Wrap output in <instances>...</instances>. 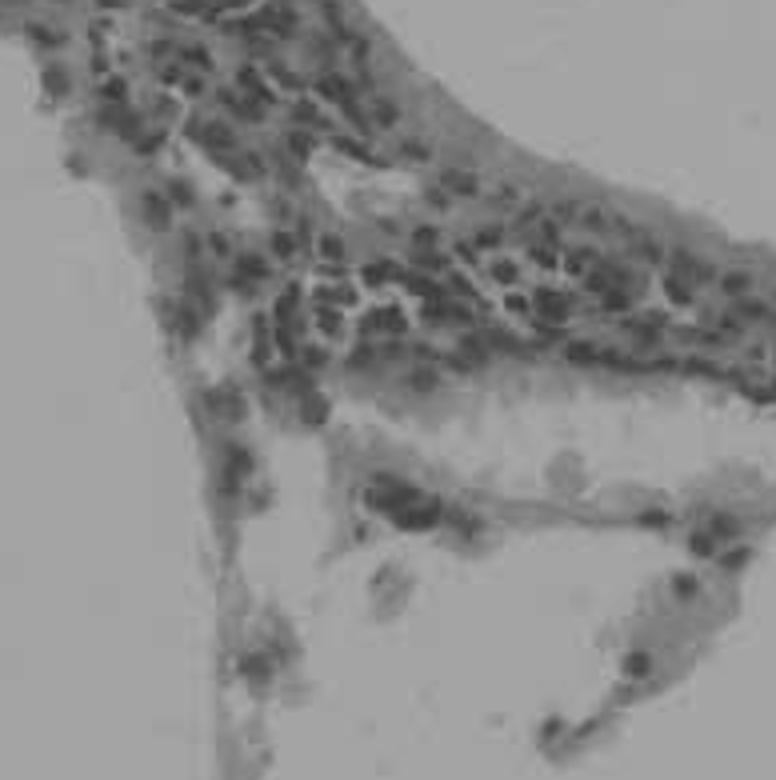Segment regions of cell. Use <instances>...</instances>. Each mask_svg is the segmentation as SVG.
<instances>
[{
    "label": "cell",
    "mask_w": 776,
    "mask_h": 780,
    "mask_svg": "<svg viewBox=\"0 0 776 780\" xmlns=\"http://www.w3.org/2000/svg\"><path fill=\"white\" fill-rule=\"evenodd\" d=\"M736 317L749 324V321H764L768 317V304L764 300H756V297H740L736 300Z\"/></svg>",
    "instance_id": "obj_16"
},
{
    "label": "cell",
    "mask_w": 776,
    "mask_h": 780,
    "mask_svg": "<svg viewBox=\"0 0 776 780\" xmlns=\"http://www.w3.org/2000/svg\"><path fill=\"white\" fill-rule=\"evenodd\" d=\"M168 205H172V200H161V196H144V212H148V220H152V225H165V220H168Z\"/></svg>",
    "instance_id": "obj_21"
},
{
    "label": "cell",
    "mask_w": 776,
    "mask_h": 780,
    "mask_svg": "<svg viewBox=\"0 0 776 780\" xmlns=\"http://www.w3.org/2000/svg\"><path fill=\"white\" fill-rule=\"evenodd\" d=\"M749 556H753V549H744V544H736V549H729V556H716V564L725 569V573H736L740 564H749Z\"/></svg>",
    "instance_id": "obj_19"
},
{
    "label": "cell",
    "mask_w": 776,
    "mask_h": 780,
    "mask_svg": "<svg viewBox=\"0 0 776 780\" xmlns=\"http://www.w3.org/2000/svg\"><path fill=\"white\" fill-rule=\"evenodd\" d=\"M773 308H776V288H773Z\"/></svg>",
    "instance_id": "obj_38"
},
{
    "label": "cell",
    "mask_w": 776,
    "mask_h": 780,
    "mask_svg": "<svg viewBox=\"0 0 776 780\" xmlns=\"http://www.w3.org/2000/svg\"><path fill=\"white\" fill-rule=\"evenodd\" d=\"M493 196H496V205H517V196H520V192H517V184H500V188H496Z\"/></svg>",
    "instance_id": "obj_29"
},
{
    "label": "cell",
    "mask_w": 776,
    "mask_h": 780,
    "mask_svg": "<svg viewBox=\"0 0 776 780\" xmlns=\"http://www.w3.org/2000/svg\"><path fill=\"white\" fill-rule=\"evenodd\" d=\"M408 385H412L416 392H432V389H436V376H432V372H416Z\"/></svg>",
    "instance_id": "obj_31"
},
{
    "label": "cell",
    "mask_w": 776,
    "mask_h": 780,
    "mask_svg": "<svg viewBox=\"0 0 776 780\" xmlns=\"http://www.w3.org/2000/svg\"><path fill=\"white\" fill-rule=\"evenodd\" d=\"M500 240H504V229H500V225H484V229H476V236H472L476 253H489V249H496Z\"/></svg>",
    "instance_id": "obj_17"
},
{
    "label": "cell",
    "mask_w": 776,
    "mask_h": 780,
    "mask_svg": "<svg viewBox=\"0 0 776 780\" xmlns=\"http://www.w3.org/2000/svg\"><path fill=\"white\" fill-rule=\"evenodd\" d=\"M305 365L308 368H320V365H325V352H320V348H308V352H305Z\"/></svg>",
    "instance_id": "obj_35"
},
{
    "label": "cell",
    "mask_w": 776,
    "mask_h": 780,
    "mask_svg": "<svg viewBox=\"0 0 776 780\" xmlns=\"http://www.w3.org/2000/svg\"><path fill=\"white\" fill-rule=\"evenodd\" d=\"M552 216L572 220V216H580V208H576V200H556V205H552Z\"/></svg>",
    "instance_id": "obj_27"
},
{
    "label": "cell",
    "mask_w": 776,
    "mask_h": 780,
    "mask_svg": "<svg viewBox=\"0 0 776 780\" xmlns=\"http://www.w3.org/2000/svg\"><path fill=\"white\" fill-rule=\"evenodd\" d=\"M677 597H696V576H677Z\"/></svg>",
    "instance_id": "obj_33"
},
{
    "label": "cell",
    "mask_w": 776,
    "mask_h": 780,
    "mask_svg": "<svg viewBox=\"0 0 776 780\" xmlns=\"http://www.w3.org/2000/svg\"><path fill=\"white\" fill-rule=\"evenodd\" d=\"M288 148L296 152V157H305L308 148H312V140H308V133L301 128V133H288Z\"/></svg>",
    "instance_id": "obj_26"
},
{
    "label": "cell",
    "mask_w": 776,
    "mask_h": 780,
    "mask_svg": "<svg viewBox=\"0 0 776 780\" xmlns=\"http://www.w3.org/2000/svg\"><path fill=\"white\" fill-rule=\"evenodd\" d=\"M660 292L668 297V304H692V300H696V284L681 273H668L660 280Z\"/></svg>",
    "instance_id": "obj_8"
},
{
    "label": "cell",
    "mask_w": 776,
    "mask_h": 780,
    "mask_svg": "<svg viewBox=\"0 0 776 780\" xmlns=\"http://www.w3.org/2000/svg\"><path fill=\"white\" fill-rule=\"evenodd\" d=\"M764 392H773V396H776V380H773V385H768V389H764Z\"/></svg>",
    "instance_id": "obj_37"
},
{
    "label": "cell",
    "mask_w": 776,
    "mask_h": 780,
    "mask_svg": "<svg viewBox=\"0 0 776 780\" xmlns=\"http://www.w3.org/2000/svg\"><path fill=\"white\" fill-rule=\"evenodd\" d=\"M209 244H212V253H228V240H224V236H216V232L209 236Z\"/></svg>",
    "instance_id": "obj_36"
},
{
    "label": "cell",
    "mask_w": 776,
    "mask_h": 780,
    "mask_svg": "<svg viewBox=\"0 0 776 780\" xmlns=\"http://www.w3.org/2000/svg\"><path fill=\"white\" fill-rule=\"evenodd\" d=\"M192 137L200 140L204 148H209L216 161H228L233 157V148H236V137L220 124V120H204V124H192Z\"/></svg>",
    "instance_id": "obj_1"
},
{
    "label": "cell",
    "mask_w": 776,
    "mask_h": 780,
    "mask_svg": "<svg viewBox=\"0 0 776 780\" xmlns=\"http://www.w3.org/2000/svg\"><path fill=\"white\" fill-rule=\"evenodd\" d=\"M648 665H652V661H648L644 652H636V656H628V672H633V676H640V672H648Z\"/></svg>",
    "instance_id": "obj_34"
},
{
    "label": "cell",
    "mask_w": 776,
    "mask_h": 780,
    "mask_svg": "<svg viewBox=\"0 0 776 780\" xmlns=\"http://www.w3.org/2000/svg\"><path fill=\"white\" fill-rule=\"evenodd\" d=\"M620 328L633 336L636 345H660V336H664L668 321H664L660 312H640V317H624V321H620Z\"/></svg>",
    "instance_id": "obj_3"
},
{
    "label": "cell",
    "mask_w": 776,
    "mask_h": 780,
    "mask_svg": "<svg viewBox=\"0 0 776 780\" xmlns=\"http://www.w3.org/2000/svg\"><path fill=\"white\" fill-rule=\"evenodd\" d=\"M392 520L400 528H432V525H440V505L436 501H416V505L400 508Z\"/></svg>",
    "instance_id": "obj_5"
},
{
    "label": "cell",
    "mask_w": 776,
    "mask_h": 780,
    "mask_svg": "<svg viewBox=\"0 0 776 780\" xmlns=\"http://www.w3.org/2000/svg\"><path fill=\"white\" fill-rule=\"evenodd\" d=\"M633 253L640 256V260H648V264H660V260H668L664 244H660V240H652V236H644V232H640V236L633 240Z\"/></svg>",
    "instance_id": "obj_14"
},
{
    "label": "cell",
    "mask_w": 776,
    "mask_h": 780,
    "mask_svg": "<svg viewBox=\"0 0 776 780\" xmlns=\"http://www.w3.org/2000/svg\"><path fill=\"white\" fill-rule=\"evenodd\" d=\"M360 280H364V284H373V288H384V284H397V280H404V268H400V264H392V260H373V264H364Z\"/></svg>",
    "instance_id": "obj_7"
},
{
    "label": "cell",
    "mask_w": 776,
    "mask_h": 780,
    "mask_svg": "<svg viewBox=\"0 0 776 780\" xmlns=\"http://www.w3.org/2000/svg\"><path fill=\"white\" fill-rule=\"evenodd\" d=\"M565 360L572 368H592L600 365V348L588 345V341H565Z\"/></svg>",
    "instance_id": "obj_11"
},
{
    "label": "cell",
    "mask_w": 776,
    "mask_h": 780,
    "mask_svg": "<svg viewBox=\"0 0 776 780\" xmlns=\"http://www.w3.org/2000/svg\"><path fill=\"white\" fill-rule=\"evenodd\" d=\"M716 284H720V292H725V297L740 300V297H749V292H753V273H749V268H732V273H720V276H716Z\"/></svg>",
    "instance_id": "obj_9"
},
{
    "label": "cell",
    "mask_w": 776,
    "mask_h": 780,
    "mask_svg": "<svg viewBox=\"0 0 776 780\" xmlns=\"http://www.w3.org/2000/svg\"><path fill=\"white\" fill-rule=\"evenodd\" d=\"M349 365H353V368H368V365H377V348H373V345H360V348H353Z\"/></svg>",
    "instance_id": "obj_24"
},
{
    "label": "cell",
    "mask_w": 776,
    "mask_h": 780,
    "mask_svg": "<svg viewBox=\"0 0 776 780\" xmlns=\"http://www.w3.org/2000/svg\"><path fill=\"white\" fill-rule=\"evenodd\" d=\"M493 276H496V280H517V276H520V268L513 264V260H500V264L493 268Z\"/></svg>",
    "instance_id": "obj_32"
},
{
    "label": "cell",
    "mask_w": 776,
    "mask_h": 780,
    "mask_svg": "<svg viewBox=\"0 0 776 780\" xmlns=\"http://www.w3.org/2000/svg\"><path fill=\"white\" fill-rule=\"evenodd\" d=\"M292 116H296V120H305V124H325V116H320V108H316L312 100H301V104L292 108Z\"/></svg>",
    "instance_id": "obj_22"
},
{
    "label": "cell",
    "mask_w": 776,
    "mask_h": 780,
    "mask_svg": "<svg viewBox=\"0 0 776 780\" xmlns=\"http://www.w3.org/2000/svg\"><path fill=\"white\" fill-rule=\"evenodd\" d=\"M168 196H172V205H180V208H192V184H185V181L168 184Z\"/></svg>",
    "instance_id": "obj_23"
},
{
    "label": "cell",
    "mask_w": 776,
    "mask_h": 780,
    "mask_svg": "<svg viewBox=\"0 0 776 780\" xmlns=\"http://www.w3.org/2000/svg\"><path fill=\"white\" fill-rule=\"evenodd\" d=\"M688 549L696 552V556H720V552H716V549H720V540H716L708 528H696V532L688 536Z\"/></svg>",
    "instance_id": "obj_15"
},
{
    "label": "cell",
    "mask_w": 776,
    "mask_h": 780,
    "mask_svg": "<svg viewBox=\"0 0 776 780\" xmlns=\"http://www.w3.org/2000/svg\"><path fill=\"white\" fill-rule=\"evenodd\" d=\"M412 244H416V249H432V244H436V229H432V225L412 229Z\"/></svg>",
    "instance_id": "obj_25"
},
{
    "label": "cell",
    "mask_w": 776,
    "mask_h": 780,
    "mask_svg": "<svg viewBox=\"0 0 776 780\" xmlns=\"http://www.w3.org/2000/svg\"><path fill=\"white\" fill-rule=\"evenodd\" d=\"M440 184H445L452 196H476V192H480V184H476V176H472L469 168H445Z\"/></svg>",
    "instance_id": "obj_10"
},
{
    "label": "cell",
    "mask_w": 776,
    "mask_h": 780,
    "mask_svg": "<svg viewBox=\"0 0 776 780\" xmlns=\"http://www.w3.org/2000/svg\"><path fill=\"white\" fill-rule=\"evenodd\" d=\"M368 113H373V120H377L380 128H392L400 120V108L397 100H388V96H373V104H368Z\"/></svg>",
    "instance_id": "obj_13"
},
{
    "label": "cell",
    "mask_w": 776,
    "mask_h": 780,
    "mask_svg": "<svg viewBox=\"0 0 776 780\" xmlns=\"http://www.w3.org/2000/svg\"><path fill=\"white\" fill-rule=\"evenodd\" d=\"M565 264L572 268V273H580V276H588L596 264H604V256L596 253V249H588V244H580V249H568V256H565Z\"/></svg>",
    "instance_id": "obj_12"
},
{
    "label": "cell",
    "mask_w": 776,
    "mask_h": 780,
    "mask_svg": "<svg viewBox=\"0 0 776 780\" xmlns=\"http://www.w3.org/2000/svg\"><path fill=\"white\" fill-rule=\"evenodd\" d=\"M736 528H740V525H736V520H732L729 512H716V516H712V520H708V532H712V536H716V540H720V536H736Z\"/></svg>",
    "instance_id": "obj_20"
},
{
    "label": "cell",
    "mask_w": 776,
    "mask_h": 780,
    "mask_svg": "<svg viewBox=\"0 0 776 780\" xmlns=\"http://www.w3.org/2000/svg\"><path fill=\"white\" fill-rule=\"evenodd\" d=\"M320 256L332 260V264H340V260H344V240H340L336 232H325V236H320Z\"/></svg>",
    "instance_id": "obj_18"
},
{
    "label": "cell",
    "mask_w": 776,
    "mask_h": 780,
    "mask_svg": "<svg viewBox=\"0 0 776 780\" xmlns=\"http://www.w3.org/2000/svg\"><path fill=\"white\" fill-rule=\"evenodd\" d=\"M640 525L644 528H668V512H640Z\"/></svg>",
    "instance_id": "obj_28"
},
{
    "label": "cell",
    "mask_w": 776,
    "mask_h": 780,
    "mask_svg": "<svg viewBox=\"0 0 776 780\" xmlns=\"http://www.w3.org/2000/svg\"><path fill=\"white\" fill-rule=\"evenodd\" d=\"M532 312H537V321H552V324H565L568 312H572V300L561 297V292H537L532 297Z\"/></svg>",
    "instance_id": "obj_4"
},
{
    "label": "cell",
    "mask_w": 776,
    "mask_h": 780,
    "mask_svg": "<svg viewBox=\"0 0 776 780\" xmlns=\"http://www.w3.org/2000/svg\"><path fill=\"white\" fill-rule=\"evenodd\" d=\"M268 273H272V264H268L264 256H257V253H244V256H236L233 284H240V288H252V284H257V280H264Z\"/></svg>",
    "instance_id": "obj_6"
},
{
    "label": "cell",
    "mask_w": 776,
    "mask_h": 780,
    "mask_svg": "<svg viewBox=\"0 0 776 780\" xmlns=\"http://www.w3.org/2000/svg\"><path fill=\"white\" fill-rule=\"evenodd\" d=\"M424 200H428L432 208H448V188H445V184H440V188H428V192H424Z\"/></svg>",
    "instance_id": "obj_30"
},
{
    "label": "cell",
    "mask_w": 776,
    "mask_h": 780,
    "mask_svg": "<svg viewBox=\"0 0 776 780\" xmlns=\"http://www.w3.org/2000/svg\"><path fill=\"white\" fill-rule=\"evenodd\" d=\"M773 356H776V348H773Z\"/></svg>",
    "instance_id": "obj_39"
},
{
    "label": "cell",
    "mask_w": 776,
    "mask_h": 780,
    "mask_svg": "<svg viewBox=\"0 0 776 780\" xmlns=\"http://www.w3.org/2000/svg\"><path fill=\"white\" fill-rule=\"evenodd\" d=\"M668 260H672V273H681V276H688L692 284H708V280H716V264H708L705 256H696V253H688V249H672L668 253Z\"/></svg>",
    "instance_id": "obj_2"
}]
</instances>
